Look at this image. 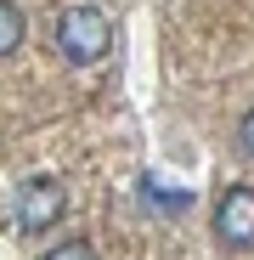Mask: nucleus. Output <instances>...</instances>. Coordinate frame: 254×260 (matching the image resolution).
<instances>
[{"label":"nucleus","instance_id":"f257e3e1","mask_svg":"<svg viewBox=\"0 0 254 260\" xmlns=\"http://www.w3.org/2000/svg\"><path fill=\"white\" fill-rule=\"evenodd\" d=\"M57 46H62L68 62H102L107 46H113V23L96 6H68L62 23H57Z\"/></svg>","mask_w":254,"mask_h":260},{"label":"nucleus","instance_id":"f03ea898","mask_svg":"<svg viewBox=\"0 0 254 260\" xmlns=\"http://www.w3.org/2000/svg\"><path fill=\"white\" fill-rule=\"evenodd\" d=\"M57 215H62V187H57L51 176H40V181L23 187V198H17V226H23V232L57 226Z\"/></svg>","mask_w":254,"mask_h":260},{"label":"nucleus","instance_id":"423d86ee","mask_svg":"<svg viewBox=\"0 0 254 260\" xmlns=\"http://www.w3.org/2000/svg\"><path fill=\"white\" fill-rule=\"evenodd\" d=\"M237 142H243V153H254V113L237 124Z\"/></svg>","mask_w":254,"mask_h":260},{"label":"nucleus","instance_id":"39448f33","mask_svg":"<svg viewBox=\"0 0 254 260\" xmlns=\"http://www.w3.org/2000/svg\"><path fill=\"white\" fill-rule=\"evenodd\" d=\"M46 260H96V249L91 243H85V238H68V243H57Z\"/></svg>","mask_w":254,"mask_h":260},{"label":"nucleus","instance_id":"20e7f679","mask_svg":"<svg viewBox=\"0 0 254 260\" xmlns=\"http://www.w3.org/2000/svg\"><path fill=\"white\" fill-rule=\"evenodd\" d=\"M17 46H23V12L12 0H0V57H12Z\"/></svg>","mask_w":254,"mask_h":260},{"label":"nucleus","instance_id":"7ed1b4c3","mask_svg":"<svg viewBox=\"0 0 254 260\" xmlns=\"http://www.w3.org/2000/svg\"><path fill=\"white\" fill-rule=\"evenodd\" d=\"M215 232L226 238V243H254V187H232L226 198H221V209H215Z\"/></svg>","mask_w":254,"mask_h":260}]
</instances>
